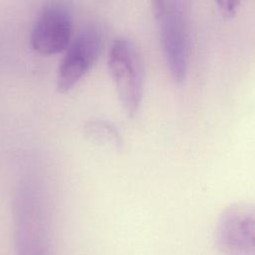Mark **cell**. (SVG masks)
<instances>
[{
	"label": "cell",
	"mask_w": 255,
	"mask_h": 255,
	"mask_svg": "<svg viewBox=\"0 0 255 255\" xmlns=\"http://www.w3.org/2000/svg\"><path fill=\"white\" fill-rule=\"evenodd\" d=\"M41 187L25 184L14 202L17 255H51L48 206Z\"/></svg>",
	"instance_id": "1"
},
{
	"label": "cell",
	"mask_w": 255,
	"mask_h": 255,
	"mask_svg": "<svg viewBox=\"0 0 255 255\" xmlns=\"http://www.w3.org/2000/svg\"><path fill=\"white\" fill-rule=\"evenodd\" d=\"M108 67L122 109L133 118L140 107L144 81V65L137 47L128 39L118 38L111 47Z\"/></svg>",
	"instance_id": "2"
},
{
	"label": "cell",
	"mask_w": 255,
	"mask_h": 255,
	"mask_svg": "<svg viewBox=\"0 0 255 255\" xmlns=\"http://www.w3.org/2000/svg\"><path fill=\"white\" fill-rule=\"evenodd\" d=\"M215 242L222 255H255V203L240 201L224 208Z\"/></svg>",
	"instance_id": "3"
},
{
	"label": "cell",
	"mask_w": 255,
	"mask_h": 255,
	"mask_svg": "<svg viewBox=\"0 0 255 255\" xmlns=\"http://www.w3.org/2000/svg\"><path fill=\"white\" fill-rule=\"evenodd\" d=\"M159 25L166 66L174 83L182 84L187 74L189 52L185 0H168Z\"/></svg>",
	"instance_id": "4"
},
{
	"label": "cell",
	"mask_w": 255,
	"mask_h": 255,
	"mask_svg": "<svg viewBox=\"0 0 255 255\" xmlns=\"http://www.w3.org/2000/svg\"><path fill=\"white\" fill-rule=\"evenodd\" d=\"M72 14L64 0L47 3L34 24L31 45L42 56H52L66 51L71 44Z\"/></svg>",
	"instance_id": "5"
},
{
	"label": "cell",
	"mask_w": 255,
	"mask_h": 255,
	"mask_svg": "<svg viewBox=\"0 0 255 255\" xmlns=\"http://www.w3.org/2000/svg\"><path fill=\"white\" fill-rule=\"evenodd\" d=\"M102 38L97 29H82L67 49L57 75V90L68 94L89 72L99 58Z\"/></svg>",
	"instance_id": "6"
},
{
	"label": "cell",
	"mask_w": 255,
	"mask_h": 255,
	"mask_svg": "<svg viewBox=\"0 0 255 255\" xmlns=\"http://www.w3.org/2000/svg\"><path fill=\"white\" fill-rule=\"evenodd\" d=\"M85 135L93 142L101 145L112 146L115 148L122 147L123 139L118 128L105 121L91 120L84 127Z\"/></svg>",
	"instance_id": "7"
},
{
	"label": "cell",
	"mask_w": 255,
	"mask_h": 255,
	"mask_svg": "<svg viewBox=\"0 0 255 255\" xmlns=\"http://www.w3.org/2000/svg\"><path fill=\"white\" fill-rule=\"evenodd\" d=\"M221 15L226 19H232L236 16L240 0H215Z\"/></svg>",
	"instance_id": "8"
},
{
	"label": "cell",
	"mask_w": 255,
	"mask_h": 255,
	"mask_svg": "<svg viewBox=\"0 0 255 255\" xmlns=\"http://www.w3.org/2000/svg\"><path fill=\"white\" fill-rule=\"evenodd\" d=\"M168 0H150L151 12L156 21H160L167 9Z\"/></svg>",
	"instance_id": "9"
}]
</instances>
